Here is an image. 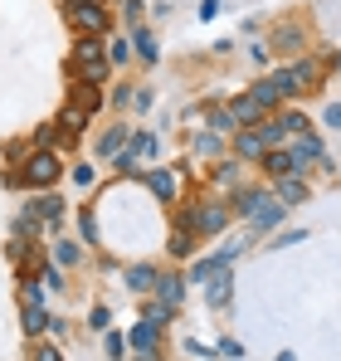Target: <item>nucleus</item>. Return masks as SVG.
<instances>
[{
	"label": "nucleus",
	"instance_id": "f257e3e1",
	"mask_svg": "<svg viewBox=\"0 0 341 361\" xmlns=\"http://www.w3.org/2000/svg\"><path fill=\"white\" fill-rule=\"evenodd\" d=\"M68 73H73L78 83H103V73H108V44H98L93 35H78Z\"/></svg>",
	"mask_w": 341,
	"mask_h": 361
},
{
	"label": "nucleus",
	"instance_id": "f03ea898",
	"mask_svg": "<svg viewBox=\"0 0 341 361\" xmlns=\"http://www.w3.org/2000/svg\"><path fill=\"white\" fill-rule=\"evenodd\" d=\"M278 88H283V98H292V93H307V88H317V78H322V63L317 59H297L287 63V68H278V73H268Z\"/></svg>",
	"mask_w": 341,
	"mask_h": 361
},
{
	"label": "nucleus",
	"instance_id": "7ed1b4c3",
	"mask_svg": "<svg viewBox=\"0 0 341 361\" xmlns=\"http://www.w3.org/2000/svg\"><path fill=\"white\" fill-rule=\"evenodd\" d=\"M58 176H63L58 152H35V157L25 161V171H20V176H10V185H54Z\"/></svg>",
	"mask_w": 341,
	"mask_h": 361
},
{
	"label": "nucleus",
	"instance_id": "20e7f679",
	"mask_svg": "<svg viewBox=\"0 0 341 361\" xmlns=\"http://www.w3.org/2000/svg\"><path fill=\"white\" fill-rule=\"evenodd\" d=\"M68 25L78 30V35H103L108 30V10H103V0H68Z\"/></svg>",
	"mask_w": 341,
	"mask_h": 361
},
{
	"label": "nucleus",
	"instance_id": "39448f33",
	"mask_svg": "<svg viewBox=\"0 0 341 361\" xmlns=\"http://www.w3.org/2000/svg\"><path fill=\"white\" fill-rule=\"evenodd\" d=\"M185 215H190V230H195V235H220V230L229 225V210L220 205V200H200V205L185 210Z\"/></svg>",
	"mask_w": 341,
	"mask_h": 361
},
{
	"label": "nucleus",
	"instance_id": "423d86ee",
	"mask_svg": "<svg viewBox=\"0 0 341 361\" xmlns=\"http://www.w3.org/2000/svg\"><path fill=\"white\" fill-rule=\"evenodd\" d=\"M127 347H132V357L137 361H156V347H161V327L156 322H132V337H127Z\"/></svg>",
	"mask_w": 341,
	"mask_h": 361
},
{
	"label": "nucleus",
	"instance_id": "0eeeda50",
	"mask_svg": "<svg viewBox=\"0 0 341 361\" xmlns=\"http://www.w3.org/2000/svg\"><path fill=\"white\" fill-rule=\"evenodd\" d=\"M268 200H273V190H264V185H239V190H234V215H239V220H254Z\"/></svg>",
	"mask_w": 341,
	"mask_h": 361
},
{
	"label": "nucleus",
	"instance_id": "6e6552de",
	"mask_svg": "<svg viewBox=\"0 0 341 361\" xmlns=\"http://www.w3.org/2000/svg\"><path fill=\"white\" fill-rule=\"evenodd\" d=\"M268 147H264V137L254 132V127H239L234 132V161H259Z\"/></svg>",
	"mask_w": 341,
	"mask_h": 361
},
{
	"label": "nucleus",
	"instance_id": "1a4fd4ad",
	"mask_svg": "<svg viewBox=\"0 0 341 361\" xmlns=\"http://www.w3.org/2000/svg\"><path fill=\"white\" fill-rule=\"evenodd\" d=\"M264 171L278 180V176H297V161H292V152L287 147H268L264 152Z\"/></svg>",
	"mask_w": 341,
	"mask_h": 361
},
{
	"label": "nucleus",
	"instance_id": "9d476101",
	"mask_svg": "<svg viewBox=\"0 0 341 361\" xmlns=\"http://www.w3.org/2000/svg\"><path fill=\"white\" fill-rule=\"evenodd\" d=\"M156 283H161L156 264H132V269H127V288H132V293H151Z\"/></svg>",
	"mask_w": 341,
	"mask_h": 361
},
{
	"label": "nucleus",
	"instance_id": "9b49d317",
	"mask_svg": "<svg viewBox=\"0 0 341 361\" xmlns=\"http://www.w3.org/2000/svg\"><path fill=\"white\" fill-rule=\"evenodd\" d=\"M283 215H287V205L278 200V195H273V200H268V205H264V210H259V215L249 220V235H264V230H273V225H278Z\"/></svg>",
	"mask_w": 341,
	"mask_h": 361
},
{
	"label": "nucleus",
	"instance_id": "f8f14e48",
	"mask_svg": "<svg viewBox=\"0 0 341 361\" xmlns=\"http://www.w3.org/2000/svg\"><path fill=\"white\" fill-rule=\"evenodd\" d=\"M273 195H278L283 205H302V200H307V180H302V176H278Z\"/></svg>",
	"mask_w": 341,
	"mask_h": 361
},
{
	"label": "nucleus",
	"instance_id": "ddd939ff",
	"mask_svg": "<svg viewBox=\"0 0 341 361\" xmlns=\"http://www.w3.org/2000/svg\"><path fill=\"white\" fill-rule=\"evenodd\" d=\"M147 185H151L156 200H175V195H180V176H175V171H151Z\"/></svg>",
	"mask_w": 341,
	"mask_h": 361
},
{
	"label": "nucleus",
	"instance_id": "4468645a",
	"mask_svg": "<svg viewBox=\"0 0 341 361\" xmlns=\"http://www.w3.org/2000/svg\"><path fill=\"white\" fill-rule=\"evenodd\" d=\"M229 113H234V122H239V127H254V122L264 118V108H259V103H254L249 93H239V98L229 103Z\"/></svg>",
	"mask_w": 341,
	"mask_h": 361
},
{
	"label": "nucleus",
	"instance_id": "2eb2a0df",
	"mask_svg": "<svg viewBox=\"0 0 341 361\" xmlns=\"http://www.w3.org/2000/svg\"><path fill=\"white\" fill-rule=\"evenodd\" d=\"M127 137H132V127H122V122H117V127H108V132L98 137V157H117V152L127 147Z\"/></svg>",
	"mask_w": 341,
	"mask_h": 361
},
{
	"label": "nucleus",
	"instance_id": "dca6fc26",
	"mask_svg": "<svg viewBox=\"0 0 341 361\" xmlns=\"http://www.w3.org/2000/svg\"><path fill=\"white\" fill-rule=\"evenodd\" d=\"M30 210H35L44 225H58V220H63V200H58V195H35Z\"/></svg>",
	"mask_w": 341,
	"mask_h": 361
},
{
	"label": "nucleus",
	"instance_id": "f3484780",
	"mask_svg": "<svg viewBox=\"0 0 341 361\" xmlns=\"http://www.w3.org/2000/svg\"><path fill=\"white\" fill-rule=\"evenodd\" d=\"M205 288H210V307H225V302L234 298V279H229V269H220Z\"/></svg>",
	"mask_w": 341,
	"mask_h": 361
},
{
	"label": "nucleus",
	"instance_id": "a211bd4d",
	"mask_svg": "<svg viewBox=\"0 0 341 361\" xmlns=\"http://www.w3.org/2000/svg\"><path fill=\"white\" fill-rule=\"evenodd\" d=\"M249 98H254L259 108H273V103H283V88H278L273 78H259V83L249 88Z\"/></svg>",
	"mask_w": 341,
	"mask_h": 361
},
{
	"label": "nucleus",
	"instance_id": "6ab92c4d",
	"mask_svg": "<svg viewBox=\"0 0 341 361\" xmlns=\"http://www.w3.org/2000/svg\"><path fill=\"white\" fill-rule=\"evenodd\" d=\"M170 254H175V259H190V254H195V230L180 225V220H175V235H170Z\"/></svg>",
	"mask_w": 341,
	"mask_h": 361
},
{
	"label": "nucleus",
	"instance_id": "aec40b11",
	"mask_svg": "<svg viewBox=\"0 0 341 361\" xmlns=\"http://www.w3.org/2000/svg\"><path fill=\"white\" fill-rule=\"evenodd\" d=\"M156 293H161V302L180 307V298H185V279H180V274H166V279L156 283Z\"/></svg>",
	"mask_w": 341,
	"mask_h": 361
},
{
	"label": "nucleus",
	"instance_id": "412c9836",
	"mask_svg": "<svg viewBox=\"0 0 341 361\" xmlns=\"http://www.w3.org/2000/svg\"><path fill=\"white\" fill-rule=\"evenodd\" d=\"M132 44H137L142 63H156V59H161V49H156V35H151V30H132Z\"/></svg>",
	"mask_w": 341,
	"mask_h": 361
},
{
	"label": "nucleus",
	"instance_id": "4be33fe9",
	"mask_svg": "<svg viewBox=\"0 0 341 361\" xmlns=\"http://www.w3.org/2000/svg\"><path fill=\"white\" fill-rule=\"evenodd\" d=\"M58 127H63V132H73V137H78V132H83V127H88V108H78V103H68V108H63V113H58Z\"/></svg>",
	"mask_w": 341,
	"mask_h": 361
},
{
	"label": "nucleus",
	"instance_id": "5701e85b",
	"mask_svg": "<svg viewBox=\"0 0 341 361\" xmlns=\"http://www.w3.org/2000/svg\"><path fill=\"white\" fill-rule=\"evenodd\" d=\"M195 152H200V157H220V152H225V137H220V132H195Z\"/></svg>",
	"mask_w": 341,
	"mask_h": 361
},
{
	"label": "nucleus",
	"instance_id": "b1692460",
	"mask_svg": "<svg viewBox=\"0 0 341 361\" xmlns=\"http://www.w3.org/2000/svg\"><path fill=\"white\" fill-rule=\"evenodd\" d=\"M25 332H30V337L49 332V312H44V302H39V307H25Z\"/></svg>",
	"mask_w": 341,
	"mask_h": 361
},
{
	"label": "nucleus",
	"instance_id": "393cba45",
	"mask_svg": "<svg viewBox=\"0 0 341 361\" xmlns=\"http://www.w3.org/2000/svg\"><path fill=\"white\" fill-rule=\"evenodd\" d=\"M54 259H58V269H73V264L83 259V249H78V240H58V244H54Z\"/></svg>",
	"mask_w": 341,
	"mask_h": 361
},
{
	"label": "nucleus",
	"instance_id": "a878e982",
	"mask_svg": "<svg viewBox=\"0 0 341 361\" xmlns=\"http://www.w3.org/2000/svg\"><path fill=\"white\" fill-rule=\"evenodd\" d=\"M210 132H220V137H225V132H239L234 113H229V108H210Z\"/></svg>",
	"mask_w": 341,
	"mask_h": 361
},
{
	"label": "nucleus",
	"instance_id": "bb28decb",
	"mask_svg": "<svg viewBox=\"0 0 341 361\" xmlns=\"http://www.w3.org/2000/svg\"><path fill=\"white\" fill-rule=\"evenodd\" d=\"M273 44H278V49H283V54H297V44H302V30H297V25H283V30H278V39H273Z\"/></svg>",
	"mask_w": 341,
	"mask_h": 361
},
{
	"label": "nucleus",
	"instance_id": "cd10ccee",
	"mask_svg": "<svg viewBox=\"0 0 341 361\" xmlns=\"http://www.w3.org/2000/svg\"><path fill=\"white\" fill-rule=\"evenodd\" d=\"M73 103H78V108H98V103H103L98 83H78V88H73Z\"/></svg>",
	"mask_w": 341,
	"mask_h": 361
},
{
	"label": "nucleus",
	"instance_id": "c85d7f7f",
	"mask_svg": "<svg viewBox=\"0 0 341 361\" xmlns=\"http://www.w3.org/2000/svg\"><path fill=\"white\" fill-rule=\"evenodd\" d=\"M278 122H283V132H287V137H307V132H312V122L302 118V113H283Z\"/></svg>",
	"mask_w": 341,
	"mask_h": 361
},
{
	"label": "nucleus",
	"instance_id": "c756f323",
	"mask_svg": "<svg viewBox=\"0 0 341 361\" xmlns=\"http://www.w3.org/2000/svg\"><path fill=\"white\" fill-rule=\"evenodd\" d=\"M215 180H220L225 190H234V185H239V161H234V157H229V161H220V166H215Z\"/></svg>",
	"mask_w": 341,
	"mask_h": 361
},
{
	"label": "nucleus",
	"instance_id": "7c9ffc66",
	"mask_svg": "<svg viewBox=\"0 0 341 361\" xmlns=\"http://www.w3.org/2000/svg\"><path fill=\"white\" fill-rule=\"evenodd\" d=\"M127 152H132V157H137V161H142V157H151V152H156V137H151V132H137V137H132V147H127Z\"/></svg>",
	"mask_w": 341,
	"mask_h": 361
},
{
	"label": "nucleus",
	"instance_id": "2f4dec72",
	"mask_svg": "<svg viewBox=\"0 0 341 361\" xmlns=\"http://www.w3.org/2000/svg\"><path fill=\"white\" fill-rule=\"evenodd\" d=\"M78 235H83V244H98V220H93V210H78Z\"/></svg>",
	"mask_w": 341,
	"mask_h": 361
},
{
	"label": "nucleus",
	"instance_id": "473e14b6",
	"mask_svg": "<svg viewBox=\"0 0 341 361\" xmlns=\"http://www.w3.org/2000/svg\"><path fill=\"white\" fill-rule=\"evenodd\" d=\"M170 312H175V307H170V302H161V298H156V302H147V322H156V327H166V317H170Z\"/></svg>",
	"mask_w": 341,
	"mask_h": 361
},
{
	"label": "nucleus",
	"instance_id": "72a5a7b5",
	"mask_svg": "<svg viewBox=\"0 0 341 361\" xmlns=\"http://www.w3.org/2000/svg\"><path fill=\"white\" fill-rule=\"evenodd\" d=\"M39 283H44V288H63V269H58V264H44V269H39Z\"/></svg>",
	"mask_w": 341,
	"mask_h": 361
},
{
	"label": "nucleus",
	"instance_id": "f704fd0d",
	"mask_svg": "<svg viewBox=\"0 0 341 361\" xmlns=\"http://www.w3.org/2000/svg\"><path fill=\"white\" fill-rule=\"evenodd\" d=\"M132 59V39H113L108 44V63H127Z\"/></svg>",
	"mask_w": 341,
	"mask_h": 361
},
{
	"label": "nucleus",
	"instance_id": "c9c22d12",
	"mask_svg": "<svg viewBox=\"0 0 341 361\" xmlns=\"http://www.w3.org/2000/svg\"><path fill=\"white\" fill-rule=\"evenodd\" d=\"M20 298H25V307H39V302H44V288H39L35 279H25V288H20Z\"/></svg>",
	"mask_w": 341,
	"mask_h": 361
},
{
	"label": "nucleus",
	"instance_id": "e433bc0d",
	"mask_svg": "<svg viewBox=\"0 0 341 361\" xmlns=\"http://www.w3.org/2000/svg\"><path fill=\"white\" fill-rule=\"evenodd\" d=\"M117 171H122V176H137L142 166H137V157H132V152H117Z\"/></svg>",
	"mask_w": 341,
	"mask_h": 361
},
{
	"label": "nucleus",
	"instance_id": "4c0bfd02",
	"mask_svg": "<svg viewBox=\"0 0 341 361\" xmlns=\"http://www.w3.org/2000/svg\"><path fill=\"white\" fill-rule=\"evenodd\" d=\"M302 240H307V230H287V235H278L268 249H287V244H302Z\"/></svg>",
	"mask_w": 341,
	"mask_h": 361
},
{
	"label": "nucleus",
	"instance_id": "58836bf2",
	"mask_svg": "<svg viewBox=\"0 0 341 361\" xmlns=\"http://www.w3.org/2000/svg\"><path fill=\"white\" fill-rule=\"evenodd\" d=\"M93 166H73V185H83V190H88V185H93Z\"/></svg>",
	"mask_w": 341,
	"mask_h": 361
},
{
	"label": "nucleus",
	"instance_id": "ea45409f",
	"mask_svg": "<svg viewBox=\"0 0 341 361\" xmlns=\"http://www.w3.org/2000/svg\"><path fill=\"white\" fill-rule=\"evenodd\" d=\"M108 317H113V312L98 302V307H93V317H88V322H93V332H103V327H108Z\"/></svg>",
	"mask_w": 341,
	"mask_h": 361
},
{
	"label": "nucleus",
	"instance_id": "a19ab883",
	"mask_svg": "<svg viewBox=\"0 0 341 361\" xmlns=\"http://www.w3.org/2000/svg\"><path fill=\"white\" fill-rule=\"evenodd\" d=\"M127 352V337H117V332H108V357H122Z\"/></svg>",
	"mask_w": 341,
	"mask_h": 361
},
{
	"label": "nucleus",
	"instance_id": "79ce46f5",
	"mask_svg": "<svg viewBox=\"0 0 341 361\" xmlns=\"http://www.w3.org/2000/svg\"><path fill=\"white\" fill-rule=\"evenodd\" d=\"M185 352H190V357H215V347H205V342H195V337L185 342Z\"/></svg>",
	"mask_w": 341,
	"mask_h": 361
},
{
	"label": "nucleus",
	"instance_id": "37998d69",
	"mask_svg": "<svg viewBox=\"0 0 341 361\" xmlns=\"http://www.w3.org/2000/svg\"><path fill=\"white\" fill-rule=\"evenodd\" d=\"M327 127H341V103H327V113H322Z\"/></svg>",
	"mask_w": 341,
	"mask_h": 361
},
{
	"label": "nucleus",
	"instance_id": "c03bdc74",
	"mask_svg": "<svg viewBox=\"0 0 341 361\" xmlns=\"http://www.w3.org/2000/svg\"><path fill=\"white\" fill-rule=\"evenodd\" d=\"M35 361H63L58 347H35Z\"/></svg>",
	"mask_w": 341,
	"mask_h": 361
},
{
	"label": "nucleus",
	"instance_id": "a18cd8bd",
	"mask_svg": "<svg viewBox=\"0 0 341 361\" xmlns=\"http://www.w3.org/2000/svg\"><path fill=\"white\" fill-rule=\"evenodd\" d=\"M132 108H137V113H147V108H151V93H147V88H142V93H132Z\"/></svg>",
	"mask_w": 341,
	"mask_h": 361
},
{
	"label": "nucleus",
	"instance_id": "49530a36",
	"mask_svg": "<svg viewBox=\"0 0 341 361\" xmlns=\"http://www.w3.org/2000/svg\"><path fill=\"white\" fill-rule=\"evenodd\" d=\"M220 15V0H200V20H215Z\"/></svg>",
	"mask_w": 341,
	"mask_h": 361
},
{
	"label": "nucleus",
	"instance_id": "de8ad7c7",
	"mask_svg": "<svg viewBox=\"0 0 341 361\" xmlns=\"http://www.w3.org/2000/svg\"><path fill=\"white\" fill-rule=\"evenodd\" d=\"M273 361H297V357H292V352H278V357H273Z\"/></svg>",
	"mask_w": 341,
	"mask_h": 361
},
{
	"label": "nucleus",
	"instance_id": "09e8293b",
	"mask_svg": "<svg viewBox=\"0 0 341 361\" xmlns=\"http://www.w3.org/2000/svg\"><path fill=\"white\" fill-rule=\"evenodd\" d=\"M337 73H341V54H337Z\"/></svg>",
	"mask_w": 341,
	"mask_h": 361
}]
</instances>
